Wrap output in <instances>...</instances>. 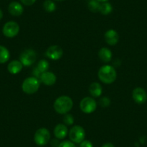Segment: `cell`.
<instances>
[{
  "label": "cell",
  "mask_w": 147,
  "mask_h": 147,
  "mask_svg": "<svg viewBox=\"0 0 147 147\" xmlns=\"http://www.w3.org/2000/svg\"><path fill=\"white\" fill-rule=\"evenodd\" d=\"M59 147H77L74 143L71 141H63L60 143Z\"/></svg>",
  "instance_id": "cell-25"
},
{
  "label": "cell",
  "mask_w": 147,
  "mask_h": 147,
  "mask_svg": "<svg viewBox=\"0 0 147 147\" xmlns=\"http://www.w3.org/2000/svg\"><path fill=\"white\" fill-rule=\"evenodd\" d=\"M37 59V54L32 49H26L21 53L20 61L23 66H30L33 64Z\"/></svg>",
  "instance_id": "cell-7"
},
{
  "label": "cell",
  "mask_w": 147,
  "mask_h": 147,
  "mask_svg": "<svg viewBox=\"0 0 147 147\" xmlns=\"http://www.w3.org/2000/svg\"><path fill=\"white\" fill-rule=\"evenodd\" d=\"M43 7L47 12H53L56 9V5L53 0H46L43 2Z\"/></svg>",
  "instance_id": "cell-20"
},
{
  "label": "cell",
  "mask_w": 147,
  "mask_h": 147,
  "mask_svg": "<svg viewBox=\"0 0 147 147\" xmlns=\"http://www.w3.org/2000/svg\"><path fill=\"white\" fill-rule=\"evenodd\" d=\"M105 40L110 46H115L118 43L119 35L115 30L110 29L105 33Z\"/></svg>",
  "instance_id": "cell-11"
},
{
  "label": "cell",
  "mask_w": 147,
  "mask_h": 147,
  "mask_svg": "<svg viewBox=\"0 0 147 147\" xmlns=\"http://www.w3.org/2000/svg\"><path fill=\"white\" fill-rule=\"evenodd\" d=\"M73 100L69 96L63 95L58 97L54 102L53 107L59 114H66L73 107Z\"/></svg>",
  "instance_id": "cell-2"
},
{
  "label": "cell",
  "mask_w": 147,
  "mask_h": 147,
  "mask_svg": "<svg viewBox=\"0 0 147 147\" xmlns=\"http://www.w3.org/2000/svg\"><path fill=\"white\" fill-rule=\"evenodd\" d=\"M98 1L100 2H107L108 0H98Z\"/></svg>",
  "instance_id": "cell-30"
},
{
  "label": "cell",
  "mask_w": 147,
  "mask_h": 147,
  "mask_svg": "<svg viewBox=\"0 0 147 147\" xmlns=\"http://www.w3.org/2000/svg\"><path fill=\"white\" fill-rule=\"evenodd\" d=\"M23 65L20 61L13 60L8 63L7 70L12 74H17L22 71Z\"/></svg>",
  "instance_id": "cell-15"
},
{
  "label": "cell",
  "mask_w": 147,
  "mask_h": 147,
  "mask_svg": "<svg viewBox=\"0 0 147 147\" xmlns=\"http://www.w3.org/2000/svg\"><path fill=\"white\" fill-rule=\"evenodd\" d=\"M10 53L9 50L3 46H0V63H5L9 61Z\"/></svg>",
  "instance_id": "cell-18"
},
{
  "label": "cell",
  "mask_w": 147,
  "mask_h": 147,
  "mask_svg": "<svg viewBox=\"0 0 147 147\" xmlns=\"http://www.w3.org/2000/svg\"><path fill=\"white\" fill-rule=\"evenodd\" d=\"M2 18H3V12H2V9H0V20L2 19Z\"/></svg>",
  "instance_id": "cell-29"
},
{
  "label": "cell",
  "mask_w": 147,
  "mask_h": 147,
  "mask_svg": "<svg viewBox=\"0 0 147 147\" xmlns=\"http://www.w3.org/2000/svg\"><path fill=\"white\" fill-rule=\"evenodd\" d=\"M40 88V82L38 79L35 77L26 78L22 84V91L28 94H32L36 92Z\"/></svg>",
  "instance_id": "cell-3"
},
{
  "label": "cell",
  "mask_w": 147,
  "mask_h": 147,
  "mask_svg": "<svg viewBox=\"0 0 147 147\" xmlns=\"http://www.w3.org/2000/svg\"><path fill=\"white\" fill-rule=\"evenodd\" d=\"M89 92L92 97H99L102 95V87L99 83L93 82L90 85Z\"/></svg>",
  "instance_id": "cell-17"
},
{
  "label": "cell",
  "mask_w": 147,
  "mask_h": 147,
  "mask_svg": "<svg viewBox=\"0 0 147 147\" xmlns=\"http://www.w3.org/2000/svg\"><path fill=\"white\" fill-rule=\"evenodd\" d=\"M113 11V6L112 5L108 2H102V3L100 5V10L99 12L102 14L103 15H107L109 14H110Z\"/></svg>",
  "instance_id": "cell-19"
},
{
  "label": "cell",
  "mask_w": 147,
  "mask_h": 147,
  "mask_svg": "<svg viewBox=\"0 0 147 147\" xmlns=\"http://www.w3.org/2000/svg\"><path fill=\"white\" fill-rule=\"evenodd\" d=\"M80 107L83 113L90 114L95 111L97 108V102L92 97H86L81 100Z\"/></svg>",
  "instance_id": "cell-6"
},
{
  "label": "cell",
  "mask_w": 147,
  "mask_h": 147,
  "mask_svg": "<svg viewBox=\"0 0 147 147\" xmlns=\"http://www.w3.org/2000/svg\"><path fill=\"white\" fill-rule=\"evenodd\" d=\"M102 147H115V146L112 143H106V144H103Z\"/></svg>",
  "instance_id": "cell-28"
},
{
  "label": "cell",
  "mask_w": 147,
  "mask_h": 147,
  "mask_svg": "<svg viewBox=\"0 0 147 147\" xmlns=\"http://www.w3.org/2000/svg\"><path fill=\"white\" fill-rule=\"evenodd\" d=\"M132 97L137 104H144L147 100L146 92L141 87H136L133 90Z\"/></svg>",
  "instance_id": "cell-9"
},
{
  "label": "cell",
  "mask_w": 147,
  "mask_h": 147,
  "mask_svg": "<svg viewBox=\"0 0 147 147\" xmlns=\"http://www.w3.org/2000/svg\"><path fill=\"white\" fill-rule=\"evenodd\" d=\"M50 131L46 128H40L37 130L34 135V141L38 146H45L50 141Z\"/></svg>",
  "instance_id": "cell-4"
},
{
  "label": "cell",
  "mask_w": 147,
  "mask_h": 147,
  "mask_svg": "<svg viewBox=\"0 0 147 147\" xmlns=\"http://www.w3.org/2000/svg\"><path fill=\"white\" fill-rule=\"evenodd\" d=\"M20 26L15 21H9L4 25L2 33L7 38H14L19 33Z\"/></svg>",
  "instance_id": "cell-8"
},
{
  "label": "cell",
  "mask_w": 147,
  "mask_h": 147,
  "mask_svg": "<svg viewBox=\"0 0 147 147\" xmlns=\"http://www.w3.org/2000/svg\"><path fill=\"white\" fill-rule=\"evenodd\" d=\"M8 12L12 16L19 17L23 13V6L18 2H12L8 5Z\"/></svg>",
  "instance_id": "cell-12"
},
{
  "label": "cell",
  "mask_w": 147,
  "mask_h": 147,
  "mask_svg": "<svg viewBox=\"0 0 147 147\" xmlns=\"http://www.w3.org/2000/svg\"><path fill=\"white\" fill-rule=\"evenodd\" d=\"M98 56L102 61L104 63H108L112 59V52L107 48H102L99 51Z\"/></svg>",
  "instance_id": "cell-16"
},
{
  "label": "cell",
  "mask_w": 147,
  "mask_h": 147,
  "mask_svg": "<svg viewBox=\"0 0 147 147\" xmlns=\"http://www.w3.org/2000/svg\"><path fill=\"white\" fill-rule=\"evenodd\" d=\"M53 133L57 139H63L68 135V128L65 124L59 123L56 125Z\"/></svg>",
  "instance_id": "cell-14"
},
{
  "label": "cell",
  "mask_w": 147,
  "mask_h": 147,
  "mask_svg": "<svg viewBox=\"0 0 147 147\" xmlns=\"http://www.w3.org/2000/svg\"><path fill=\"white\" fill-rule=\"evenodd\" d=\"M80 147H93V144L91 141L88 140H84L80 143Z\"/></svg>",
  "instance_id": "cell-26"
},
{
  "label": "cell",
  "mask_w": 147,
  "mask_h": 147,
  "mask_svg": "<svg viewBox=\"0 0 147 147\" xmlns=\"http://www.w3.org/2000/svg\"><path fill=\"white\" fill-rule=\"evenodd\" d=\"M63 122L66 125H71L74 123V117L70 114H65L63 117Z\"/></svg>",
  "instance_id": "cell-23"
},
{
  "label": "cell",
  "mask_w": 147,
  "mask_h": 147,
  "mask_svg": "<svg viewBox=\"0 0 147 147\" xmlns=\"http://www.w3.org/2000/svg\"><path fill=\"white\" fill-rule=\"evenodd\" d=\"M37 69L40 73H44V72L48 71L49 69V63L48 61L45 60V59H42L38 63V66H37Z\"/></svg>",
  "instance_id": "cell-22"
},
{
  "label": "cell",
  "mask_w": 147,
  "mask_h": 147,
  "mask_svg": "<svg viewBox=\"0 0 147 147\" xmlns=\"http://www.w3.org/2000/svg\"><path fill=\"white\" fill-rule=\"evenodd\" d=\"M100 2L98 0H90L88 2V9L92 12H97L100 10Z\"/></svg>",
  "instance_id": "cell-21"
},
{
  "label": "cell",
  "mask_w": 147,
  "mask_h": 147,
  "mask_svg": "<svg viewBox=\"0 0 147 147\" xmlns=\"http://www.w3.org/2000/svg\"><path fill=\"white\" fill-rule=\"evenodd\" d=\"M20 2H22V5H25V6H31L35 4L36 0H20Z\"/></svg>",
  "instance_id": "cell-27"
},
{
  "label": "cell",
  "mask_w": 147,
  "mask_h": 147,
  "mask_svg": "<svg viewBox=\"0 0 147 147\" xmlns=\"http://www.w3.org/2000/svg\"><path fill=\"white\" fill-rule=\"evenodd\" d=\"M85 131L80 125H74L69 132V136L71 141L75 144H80L85 138Z\"/></svg>",
  "instance_id": "cell-5"
},
{
  "label": "cell",
  "mask_w": 147,
  "mask_h": 147,
  "mask_svg": "<svg viewBox=\"0 0 147 147\" xmlns=\"http://www.w3.org/2000/svg\"><path fill=\"white\" fill-rule=\"evenodd\" d=\"M100 105L101 107H106L107 106L110 105V100L107 97H102L101 99L100 100Z\"/></svg>",
  "instance_id": "cell-24"
},
{
  "label": "cell",
  "mask_w": 147,
  "mask_h": 147,
  "mask_svg": "<svg viewBox=\"0 0 147 147\" xmlns=\"http://www.w3.org/2000/svg\"><path fill=\"white\" fill-rule=\"evenodd\" d=\"M46 55L51 60H59L63 56V49L59 46H51L46 50Z\"/></svg>",
  "instance_id": "cell-10"
},
{
  "label": "cell",
  "mask_w": 147,
  "mask_h": 147,
  "mask_svg": "<svg viewBox=\"0 0 147 147\" xmlns=\"http://www.w3.org/2000/svg\"><path fill=\"white\" fill-rule=\"evenodd\" d=\"M88 1H90V0H88Z\"/></svg>",
  "instance_id": "cell-32"
},
{
  "label": "cell",
  "mask_w": 147,
  "mask_h": 147,
  "mask_svg": "<svg viewBox=\"0 0 147 147\" xmlns=\"http://www.w3.org/2000/svg\"><path fill=\"white\" fill-rule=\"evenodd\" d=\"M98 77L100 81L105 84H112L116 80L117 72L113 66L105 65L99 69Z\"/></svg>",
  "instance_id": "cell-1"
},
{
  "label": "cell",
  "mask_w": 147,
  "mask_h": 147,
  "mask_svg": "<svg viewBox=\"0 0 147 147\" xmlns=\"http://www.w3.org/2000/svg\"><path fill=\"white\" fill-rule=\"evenodd\" d=\"M40 79V81L47 86L53 85L56 82V76L51 71H46L42 73Z\"/></svg>",
  "instance_id": "cell-13"
},
{
  "label": "cell",
  "mask_w": 147,
  "mask_h": 147,
  "mask_svg": "<svg viewBox=\"0 0 147 147\" xmlns=\"http://www.w3.org/2000/svg\"><path fill=\"white\" fill-rule=\"evenodd\" d=\"M53 1H56V2H63L65 0H53Z\"/></svg>",
  "instance_id": "cell-31"
}]
</instances>
